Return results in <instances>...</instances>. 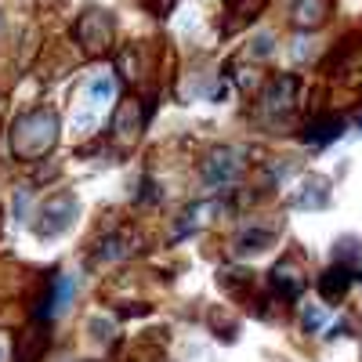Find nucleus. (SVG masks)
<instances>
[{
    "label": "nucleus",
    "instance_id": "nucleus-10",
    "mask_svg": "<svg viewBox=\"0 0 362 362\" xmlns=\"http://www.w3.org/2000/svg\"><path fill=\"white\" fill-rule=\"evenodd\" d=\"M330 15V0H293L290 8V19L293 25H301V29H315V25H322Z\"/></svg>",
    "mask_w": 362,
    "mask_h": 362
},
{
    "label": "nucleus",
    "instance_id": "nucleus-20",
    "mask_svg": "<svg viewBox=\"0 0 362 362\" xmlns=\"http://www.w3.org/2000/svg\"><path fill=\"white\" fill-rule=\"evenodd\" d=\"M0 359H4V355H0Z\"/></svg>",
    "mask_w": 362,
    "mask_h": 362
},
{
    "label": "nucleus",
    "instance_id": "nucleus-19",
    "mask_svg": "<svg viewBox=\"0 0 362 362\" xmlns=\"http://www.w3.org/2000/svg\"><path fill=\"white\" fill-rule=\"evenodd\" d=\"M359 127H362V120H359Z\"/></svg>",
    "mask_w": 362,
    "mask_h": 362
},
{
    "label": "nucleus",
    "instance_id": "nucleus-11",
    "mask_svg": "<svg viewBox=\"0 0 362 362\" xmlns=\"http://www.w3.org/2000/svg\"><path fill=\"white\" fill-rule=\"evenodd\" d=\"M112 131L120 134V138L141 134V112H138V101H134V98H123L120 109L112 112Z\"/></svg>",
    "mask_w": 362,
    "mask_h": 362
},
{
    "label": "nucleus",
    "instance_id": "nucleus-5",
    "mask_svg": "<svg viewBox=\"0 0 362 362\" xmlns=\"http://www.w3.org/2000/svg\"><path fill=\"white\" fill-rule=\"evenodd\" d=\"M73 293H76V276H69V272H62V276H55V279H51L47 304L40 308V319H58V315L69 308Z\"/></svg>",
    "mask_w": 362,
    "mask_h": 362
},
{
    "label": "nucleus",
    "instance_id": "nucleus-18",
    "mask_svg": "<svg viewBox=\"0 0 362 362\" xmlns=\"http://www.w3.org/2000/svg\"><path fill=\"white\" fill-rule=\"evenodd\" d=\"M0 36H4V15H0Z\"/></svg>",
    "mask_w": 362,
    "mask_h": 362
},
{
    "label": "nucleus",
    "instance_id": "nucleus-6",
    "mask_svg": "<svg viewBox=\"0 0 362 362\" xmlns=\"http://www.w3.org/2000/svg\"><path fill=\"white\" fill-rule=\"evenodd\" d=\"M268 282H272V290H276V293H282L287 301H293V297H301V290L308 287V282H304V276H301V268H297L293 261H279L276 268H272Z\"/></svg>",
    "mask_w": 362,
    "mask_h": 362
},
{
    "label": "nucleus",
    "instance_id": "nucleus-1",
    "mask_svg": "<svg viewBox=\"0 0 362 362\" xmlns=\"http://www.w3.org/2000/svg\"><path fill=\"white\" fill-rule=\"evenodd\" d=\"M58 141V116L47 109H33L11 127V149L22 160H40Z\"/></svg>",
    "mask_w": 362,
    "mask_h": 362
},
{
    "label": "nucleus",
    "instance_id": "nucleus-7",
    "mask_svg": "<svg viewBox=\"0 0 362 362\" xmlns=\"http://www.w3.org/2000/svg\"><path fill=\"white\" fill-rule=\"evenodd\" d=\"M293 98H297V76H276L265 90V109L268 112H290L293 109Z\"/></svg>",
    "mask_w": 362,
    "mask_h": 362
},
{
    "label": "nucleus",
    "instance_id": "nucleus-16",
    "mask_svg": "<svg viewBox=\"0 0 362 362\" xmlns=\"http://www.w3.org/2000/svg\"><path fill=\"white\" fill-rule=\"evenodd\" d=\"M25 206H29V192H22V189H19V192H15V210H19V217L25 214Z\"/></svg>",
    "mask_w": 362,
    "mask_h": 362
},
{
    "label": "nucleus",
    "instance_id": "nucleus-13",
    "mask_svg": "<svg viewBox=\"0 0 362 362\" xmlns=\"http://www.w3.org/2000/svg\"><path fill=\"white\" fill-rule=\"evenodd\" d=\"M90 95H95V98H112L116 95V80H112V76H98V80L90 84Z\"/></svg>",
    "mask_w": 362,
    "mask_h": 362
},
{
    "label": "nucleus",
    "instance_id": "nucleus-12",
    "mask_svg": "<svg viewBox=\"0 0 362 362\" xmlns=\"http://www.w3.org/2000/svg\"><path fill=\"white\" fill-rule=\"evenodd\" d=\"M272 239H276V232H272V228H247V232L236 239V254H239V257L261 254V250L272 247Z\"/></svg>",
    "mask_w": 362,
    "mask_h": 362
},
{
    "label": "nucleus",
    "instance_id": "nucleus-8",
    "mask_svg": "<svg viewBox=\"0 0 362 362\" xmlns=\"http://www.w3.org/2000/svg\"><path fill=\"white\" fill-rule=\"evenodd\" d=\"M344 134V116H315L312 123L304 127V141L308 145H330V141H337Z\"/></svg>",
    "mask_w": 362,
    "mask_h": 362
},
{
    "label": "nucleus",
    "instance_id": "nucleus-9",
    "mask_svg": "<svg viewBox=\"0 0 362 362\" xmlns=\"http://www.w3.org/2000/svg\"><path fill=\"white\" fill-rule=\"evenodd\" d=\"M352 279H355V272L348 265H333L319 276V293L326 297V301H341L348 293V287H352Z\"/></svg>",
    "mask_w": 362,
    "mask_h": 362
},
{
    "label": "nucleus",
    "instance_id": "nucleus-2",
    "mask_svg": "<svg viewBox=\"0 0 362 362\" xmlns=\"http://www.w3.org/2000/svg\"><path fill=\"white\" fill-rule=\"evenodd\" d=\"M76 36H80V44L87 55H98V51H106L109 40H112V19L106 11H87L76 22Z\"/></svg>",
    "mask_w": 362,
    "mask_h": 362
},
{
    "label": "nucleus",
    "instance_id": "nucleus-17",
    "mask_svg": "<svg viewBox=\"0 0 362 362\" xmlns=\"http://www.w3.org/2000/svg\"><path fill=\"white\" fill-rule=\"evenodd\" d=\"M171 8H174V0H156V11H160V15H167Z\"/></svg>",
    "mask_w": 362,
    "mask_h": 362
},
{
    "label": "nucleus",
    "instance_id": "nucleus-15",
    "mask_svg": "<svg viewBox=\"0 0 362 362\" xmlns=\"http://www.w3.org/2000/svg\"><path fill=\"white\" fill-rule=\"evenodd\" d=\"M322 319H326V315H322L319 308H304V330H312V333H315V330L322 326Z\"/></svg>",
    "mask_w": 362,
    "mask_h": 362
},
{
    "label": "nucleus",
    "instance_id": "nucleus-14",
    "mask_svg": "<svg viewBox=\"0 0 362 362\" xmlns=\"http://www.w3.org/2000/svg\"><path fill=\"white\" fill-rule=\"evenodd\" d=\"M272 51H276V44H272L268 33H261V36H257V40L250 44V55H254V58H268Z\"/></svg>",
    "mask_w": 362,
    "mask_h": 362
},
{
    "label": "nucleus",
    "instance_id": "nucleus-3",
    "mask_svg": "<svg viewBox=\"0 0 362 362\" xmlns=\"http://www.w3.org/2000/svg\"><path fill=\"white\" fill-rule=\"evenodd\" d=\"M76 200L73 196H55L47 206H44V221L36 225V232L47 239V236H62L66 228H73V221H76Z\"/></svg>",
    "mask_w": 362,
    "mask_h": 362
},
{
    "label": "nucleus",
    "instance_id": "nucleus-4",
    "mask_svg": "<svg viewBox=\"0 0 362 362\" xmlns=\"http://www.w3.org/2000/svg\"><path fill=\"white\" fill-rule=\"evenodd\" d=\"M239 156L232 149H217L203 160V181L206 185H228V181L239 178Z\"/></svg>",
    "mask_w": 362,
    "mask_h": 362
}]
</instances>
